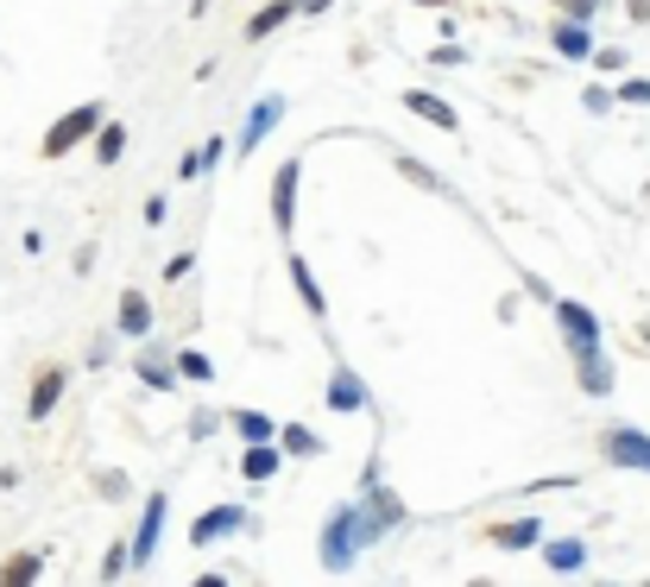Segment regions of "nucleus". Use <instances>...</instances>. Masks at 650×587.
<instances>
[{"label":"nucleus","mask_w":650,"mask_h":587,"mask_svg":"<svg viewBox=\"0 0 650 587\" xmlns=\"http://www.w3.org/2000/svg\"><path fill=\"white\" fill-rule=\"evenodd\" d=\"M379 537H386V530H379L373 518L360 511V499H341V506L322 518V537H316V563L329 568V575H348V568H354L360 556L379 544Z\"/></svg>","instance_id":"1"},{"label":"nucleus","mask_w":650,"mask_h":587,"mask_svg":"<svg viewBox=\"0 0 650 587\" xmlns=\"http://www.w3.org/2000/svg\"><path fill=\"white\" fill-rule=\"evenodd\" d=\"M593 449L607 468H626V474H650V436L638 424H607V430L593 436Z\"/></svg>","instance_id":"2"},{"label":"nucleus","mask_w":650,"mask_h":587,"mask_svg":"<svg viewBox=\"0 0 650 587\" xmlns=\"http://www.w3.org/2000/svg\"><path fill=\"white\" fill-rule=\"evenodd\" d=\"M360 511H367V518H373L379 530H398L404 525V518H411V506H404V499H398L392 487H386V474H379V461H367V468H360Z\"/></svg>","instance_id":"3"},{"label":"nucleus","mask_w":650,"mask_h":587,"mask_svg":"<svg viewBox=\"0 0 650 587\" xmlns=\"http://www.w3.org/2000/svg\"><path fill=\"white\" fill-rule=\"evenodd\" d=\"M101 133V101H77L63 120H51V133L39 139V152L44 158H63V152H77L82 139H96Z\"/></svg>","instance_id":"4"},{"label":"nucleus","mask_w":650,"mask_h":587,"mask_svg":"<svg viewBox=\"0 0 650 587\" xmlns=\"http://www.w3.org/2000/svg\"><path fill=\"white\" fill-rule=\"evenodd\" d=\"M164 518H171V493L158 487V493H146V506H139V530L127 537V556H133V568H152L158 537H164Z\"/></svg>","instance_id":"5"},{"label":"nucleus","mask_w":650,"mask_h":587,"mask_svg":"<svg viewBox=\"0 0 650 587\" xmlns=\"http://www.w3.org/2000/svg\"><path fill=\"white\" fill-rule=\"evenodd\" d=\"M550 310H556V329H562V341H569V354H588V348H607L600 341V316L588 310V304H574V297H550Z\"/></svg>","instance_id":"6"},{"label":"nucleus","mask_w":650,"mask_h":587,"mask_svg":"<svg viewBox=\"0 0 650 587\" xmlns=\"http://www.w3.org/2000/svg\"><path fill=\"white\" fill-rule=\"evenodd\" d=\"M240 530H253V511L228 499V506H209V511H197V518H190V544L209 549V544H228V537H240Z\"/></svg>","instance_id":"7"},{"label":"nucleus","mask_w":650,"mask_h":587,"mask_svg":"<svg viewBox=\"0 0 650 587\" xmlns=\"http://www.w3.org/2000/svg\"><path fill=\"white\" fill-rule=\"evenodd\" d=\"M329 411L336 417H373V391H367V379H360L348 360H336V372H329Z\"/></svg>","instance_id":"8"},{"label":"nucleus","mask_w":650,"mask_h":587,"mask_svg":"<svg viewBox=\"0 0 650 587\" xmlns=\"http://www.w3.org/2000/svg\"><path fill=\"white\" fill-rule=\"evenodd\" d=\"M63 391H70V367H39L32 372V391H26V424H44V417L63 405Z\"/></svg>","instance_id":"9"},{"label":"nucleus","mask_w":650,"mask_h":587,"mask_svg":"<svg viewBox=\"0 0 650 587\" xmlns=\"http://www.w3.org/2000/svg\"><path fill=\"white\" fill-rule=\"evenodd\" d=\"M574 360V386L588 391V398H612L619 391V367H612L607 348H588V354H569Z\"/></svg>","instance_id":"10"},{"label":"nucleus","mask_w":650,"mask_h":587,"mask_svg":"<svg viewBox=\"0 0 650 587\" xmlns=\"http://www.w3.org/2000/svg\"><path fill=\"white\" fill-rule=\"evenodd\" d=\"M480 544L493 549H543V518H493V525L480 530Z\"/></svg>","instance_id":"11"},{"label":"nucleus","mask_w":650,"mask_h":587,"mask_svg":"<svg viewBox=\"0 0 650 587\" xmlns=\"http://www.w3.org/2000/svg\"><path fill=\"white\" fill-rule=\"evenodd\" d=\"M297 177H303L297 158H284L278 177H272V228L278 235H297Z\"/></svg>","instance_id":"12"},{"label":"nucleus","mask_w":650,"mask_h":587,"mask_svg":"<svg viewBox=\"0 0 650 587\" xmlns=\"http://www.w3.org/2000/svg\"><path fill=\"white\" fill-rule=\"evenodd\" d=\"M114 335H127V341H152V297L146 291H120V310H114Z\"/></svg>","instance_id":"13"},{"label":"nucleus","mask_w":650,"mask_h":587,"mask_svg":"<svg viewBox=\"0 0 650 587\" xmlns=\"http://www.w3.org/2000/svg\"><path fill=\"white\" fill-rule=\"evenodd\" d=\"M133 372H139V386H146V391H171V386H183V379H178V360H171V354H158L152 341H139Z\"/></svg>","instance_id":"14"},{"label":"nucleus","mask_w":650,"mask_h":587,"mask_svg":"<svg viewBox=\"0 0 650 587\" xmlns=\"http://www.w3.org/2000/svg\"><path fill=\"white\" fill-rule=\"evenodd\" d=\"M284 120V96H266V101H253V115H247V127H240V139H234V152H253L259 139H272V127Z\"/></svg>","instance_id":"15"},{"label":"nucleus","mask_w":650,"mask_h":587,"mask_svg":"<svg viewBox=\"0 0 650 587\" xmlns=\"http://www.w3.org/2000/svg\"><path fill=\"white\" fill-rule=\"evenodd\" d=\"M284 266H291V285H297V304H303V310L316 316V322H329V304H322V285H316V272H310V259L303 253H291L284 259Z\"/></svg>","instance_id":"16"},{"label":"nucleus","mask_w":650,"mask_h":587,"mask_svg":"<svg viewBox=\"0 0 650 587\" xmlns=\"http://www.w3.org/2000/svg\"><path fill=\"white\" fill-rule=\"evenodd\" d=\"M228 430H234L247 449H259V442H278V424H272L266 411H247V405H234V411H228Z\"/></svg>","instance_id":"17"},{"label":"nucleus","mask_w":650,"mask_h":587,"mask_svg":"<svg viewBox=\"0 0 650 587\" xmlns=\"http://www.w3.org/2000/svg\"><path fill=\"white\" fill-rule=\"evenodd\" d=\"M278 449L297 461H316V455H329V436H316L310 424H278Z\"/></svg>","instance_id":"18"},{"label":"nucleus","mask_w":650,"mask_h":587,"mask_svg":"<svg viewBox=\"0 0 650 587\" xmlns=\"http://www.w3.org/2000/svg\"><path fill=\"white\" fill-rule=\"evenodd\" d=\"M39 575H44V549H13L0 563V587H39Z\"/></svg>","instance_id":"19"},{"label":"nucleus","mask_w":650,"mask_h":587,"mask_svg":"<svg viewBox=\"0 0 650 587\" xmlns=\"http://www.w3.org/2000/svg\"><path fill=\"white\" fill-rule=\"evenodd\" d=\"M543 563H550L556 575H581V568H588V544H581V537H543Z\"/></svg>","instance_id":"20"},{"label":"nucleus","mask_w":650,"mask_h":587,"mask_svg":"<svg viewBox=\"0 0 650 587\" xmlns=\"http://www.w3.org/2000/svg\"><path fill=\"white\" fill-rule=\"evenodd\" d=\"M550 44H556V51H562V58H574V63L600 51V44H593V32H588V20H556Z\"/></svg>","instance_id":"21"},{"label":"nucleus","mask_w":650,"mask_h":587,"mask_svg":"<svg viewBox=\"0 0 650 587\" xmlns=\"http://www.w3.org/2000/svg\"><path fill=\"white\" fill-rule=\"evenodd\" d=\"M404 108H411V115H423L430 127H442V133H454V127H461V115H454L442 96H430V89H404Z\"/></svg>","instance_id":"22"},{"label":"nucleus","mask_w":650,"mask_h":587,"mask_svg":"<svg viewBox=\"0 0 650 587\" xmlns=\"http://www.w3.org/2000/svg\"><path fill=\"white\" fill-rule=\"evenodd\" d=\"M278 468H284V449H278V442H259V449H240V474H247L253 487H266V480H278Z\"/></svg>","instance_id":"23"},{"label":"nucleus","mask_w":650,"mask_h":587,"mask_svg":"<svg viewBox=\"0 0 650 587\" xmlns=\"http://www.w3.org/2000/svg\"><path fill=\"white\" fill-rule=\"evenodd\" d=\"M284 20H297V0H272V7H259L253 20H247V39H253V44H259V39H272Z\"/></svg>","instance_id":"24"},{"label":"nucleus","mask_w":650,"mask_h":587,"mask_svg":"<svg viewBox=\"0 0 650 587\" xmlns=\"http://www.w3.org/2000/svg\"><path fill=\"white\" fill-rule=\"evenodd\" d=\"M171 360H178V379H183V386H216V360H209L202 348H178Z\"/></svg>","instance_id":"25"},{"label":"nucleus","mask_w":650,"mask_h":587,"mask_svg":"<svg viewBox=\"0 0 650 587\" xmlns=\"http://www.w3.org/2000/svg\"><path fill=\"white\" fill-rule=\"evenodd\" d=\"M120 152H127V127H114V120H108V127L96 133V158H101V165H114Z\"/></svg>","instance_id":"26"},{"label":"nucleus","mask_w":650,"mask_h":587,"mask_svg":"<svg viewBox=\"0 0 650 587\" xmlns=\"http://www.w3.org/2000/svg\"><path fill=\"white\" fill-rule=\"evenodd\" d=\"M133 568V556H127V544H108V556H101V581H120Z\"/></svg>","instance_id":"27"},{"label":"nucleus","mask_w":650,"mask_h":587,"mask_svg":"<svg viewBox=\"0 0 650 587\" xmlns=\"http://www.w3.org/2000/svg\"><path fill=\"white\" fill-rule=\"evenodd\" d=\"M96 493H101V499H127V474H120V468H101L96 474Z\"/></svg>","instance_id":"28"},{"label":"nucleus","mask_w":650,"mask_h":587,"mask_svg":"<svg viewBox=\"0 0 650 587\" xmlns=\"http://www.w3.org/2000/svg\"><path fill=\"white\" fill-rule=\"evenodd\" d=\"M612 96H619V101H631V108H650V82H644V77H626L619 89H612Z\"/></svg>","instance_id":"29"},{"label":"nucleus","mask_w":650,"mask_h":587,"mask_svg":"<svg viewBox=\"0 0 650 587\" xmlns=\"http://www.w3.org/2000/svg\"><path fill=\"white\" fill-rule=\"evenodd\" d=\"M398 171L411 177V183H423V190H442V177H436L430 165H417V158H398Z\"/></svg>","instance_id":"30"},{"label":"nucleus","mask_w":650,"mask_h":587,"mask_svg":"<svg viewBox=\"0 0 650 587\" xmlns=\"http://www.w3.org/2000/svg\"><path fill=\"white\" fill-rule=\"evenodd\" d=\"M562 7V20H593L600 13V0H556Z\"/></svg>","instance_id":"31"},{"label":"nucleus","mask_w":650,"mask_h":587,"mask_svg":"<svg viewBox=\"0 0 650 587\" xmlns=\"http://www.w3.org/2000/svg\"><path fill=\"white\" fill-rule=\"evenodd\" d=\"M430 63H442V70H454V63H468V51H461V44H436V51H430Z\"/></svg>","instance_id":"32"},{"label":"nucleus","mask_w":650,"mask_h":587,"mask_svg":"<svg viewBox=\"0 0 650 587\" xmlns=\"http://www.w3.org/2000/svg\"><path fill=\"white\" fill-rule=\"evenodd\" d=\"M190 272H197V253H178L164 266V285H178V278H190Z\"/></svg>","instance_id":"33"},{"label":"nucleus","mask_w":650,"mask_h":587,"mask_svg":"<svg viewBox=\"0 0 650 587\" xmlns=\"http://www.w3.org/2000/svg\"><path fill=\"white\" fill-rule=\"evenodd\" d=\"M216 424H228V417H216V411H197V417H190V436H197V442H202V436H216Z\"/></svg>","instance_id":"34"},{"label":"nucleus","mask_w":650,"mask_h":587,"mask_svg":"<svg viewBox=\"0 0 650 587\" xmlns=\"http://www.w3.org/2000/svg\"><path fill=\"white\" fill-rule=\"evenodd\" d=\"M593 63H600V70H626V51H619V44H600V51H593Z\"/></svg>","instance_id":"35"},{"label":"nucleus","mask_w":650,"mask_h":587,"mask_svg":"<svg viewBox=\"0 0 650 587\" xmlns=\"http://www.w3.org/2000/svg\"><path fill=\"white\" fill-rule=\"evenodd\" d=\"M202 171H216V165H221V158H228V139H209V146H202Z\"/></svg>","instance_id":"36"},{"label":"nucleus","mask_w":650,"mask_h":587,"mask_svg":"<svg viewBox=\"0 0 650 587\" xmlns=\"http://www.w3.org/2000/svg\"><path fill=\"white\" fill-rule=\"evenodd\" d=\"M581 101H588V115H607V108H612V101H619V96H607V89H588V96H581Z\"/></svg>","instance_id":"37"},{"label":"nucleus","mask_w":650,"mask_h":587,"mask_svg":"<svg viewBox=\"0 0 650 587\" xmlns=\"http://www.w3.org/2000/svg\"><path fill=\"white\" fill-rule=\"evenodd\" d=\"M164 216H171V202H164V196H146V221H152V228H158V221H164Z\"/></svg>","instance_id":"38"},{"label":"nucleus","mask_w":650,"mask_h":587,"mask_svg":"<svg viewBox=\"0 0 650 587\" xmlns=\"http://www.w3.org/2000/svg\"><path fill=\"white\" fill-rule=\"evenodd\" d=\"M297 13H310L316 20V13H329V0H297Z\"/></svg>","instance_id":"39"},{"label":"nucleus","mask_w":650,"mask_h":587,"mask_svg":"<svg viewBox=\"0 0 650 587\" xmlns=\"http://www.w3.org/2000/svg\"><path fill=\"white\" fill-rule=\"evenodd\" d=\"M190 587H234V581H228V575H197Z\"/></svg>","instance_id":"40"},{"label":"nucleus","mask_w":650,"mask_h":587,"mask_svg":"<svg viewBox=\"0 0 650 587\" xmlns=\"http://www.w3.org/2000/svg\"><path fill=\"white\" fill-rule=\"evenodd\" d=\"M631 7V20H650V0H626Z\"/></svg>","instance_id":"41"},{"label":"nucleus","mask_w":650,"mask_h":587,"mask_svg":"<svg viewBox=\"0 0 650 587\" xmlns=\"http://www.w3.org/2000/svg\"><path fill=\"white\" fill-rule=\"evenodd\" d=\"M638 348L650 354V316H644V322H638Z\"/></svg>","instance_id":"42"},{"label":"nucleus","mask_w":650,"mask_h":587,"mask_svg":"<svg viewBox=\"0 0 650 587\" xmlns=\"http://www.w3.org/2000/svg\"><path fill=\"white\" fill-rule=\"evenodd\" d=\"M423 7H454V0H423Z\"/></svg>","instance_id":"43"}]
</instances>
